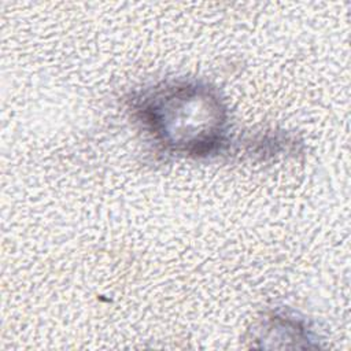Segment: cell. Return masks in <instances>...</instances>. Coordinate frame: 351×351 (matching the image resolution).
<instances>
[{
  "instance_id": "obj_1",
  "label": "cell",
  "mask_w": 351,
  "mask_h": 351,
  "mask_svg": "<svg viewBox=\"0 0 351 351\" xmlns=\"http://www.w3.org/2000/svg\"><path fill=\"white\" fill-rule=\"evenodd\" d=\"M140 112L151 133L174 151L207 154L223 137L225 110L207 86L162 88L143 100Z\"/></svg>"
}]
</instances>
